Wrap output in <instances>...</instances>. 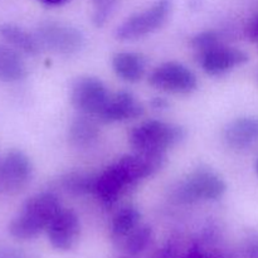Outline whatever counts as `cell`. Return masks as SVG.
Masks as SVG:
<instances>
[{"label": "cell", "mask_w": 258, "mask_h": 258, "mask_svg": "<svg viewBox=\"0 0 258 258\" xmlns=\"http://www.w3.org/2000/svg\"><path fill=\"white\" fill-rule=\"evenodd\" d=\"M141 214L138 208L133 206H125L116 212L111 222V233L115 239L122 241L136 227L140 226Z\"/></svg>", "instance_id": "obj_18"}, {"label": "cell", "mask_w": 258, "mask_h": 258, "mask_svg": "<svg viewBox=\"0 0 258 258\" xmlns=\"http://www.w3.org/2000/svg\"><path fill=\"white\" fill-rule=\"evenodd\" d=\"M185 130L175 123L150 120L135 126L128 134V143L139 153L165 154L185 139Z\"/></svg>", "instance_id": "obj_3"}, {"label": "cell", "mask_w": 258, "mask_h": 258, "mask_svg": "<svg viewBox=\"0 0 258 258\" xmlns=\"http://www.w3.org/2000/svg\"><path fill=\"white\" fill-rule=\"evenodd\" d=\"M0 258H24V256L17 251H8V249H5V251L0 252Z\"/></svg>", "instance_id": "obj_23"}, {"label": "cell", "mask_w": 258, "mask_h": 258, "mask_svg": "<svg viewBox=\"0 0 258 258\" xmlns=\"http://www.w3.org/2000/svg\"><path fill=\"white\" fill-rule=\"evenodd\" d=\"M39 2H42L45 5H50V7H57V5L64 4L68 0H39Z\"/></svg>", "instance_id": "obj_24"}, {"label": "cell", "mask_w": 258, "mask_h": 258, "mask_svg": "<svg viewBox=\"0 0 258 258\" xmlns=\"http://www.w3.org/2000/svg\"><path fill=\"white\" fill-rule=\"evenodd\" d=\"M98 135H100L98 126L87 115H82L73 120L68 133L71 144L78 149L90 148L97 140Z\"/></svg>", "instance_id": "obj_17"}, {"label": "cell", "mask_w": 258, "mask_h": 258, "mask_svg": "<svg viewBox=\"0 0 258 258\" xmlns=\"http://www.w3.org/2000/svg\"><path fill=\"white\" fill-rule=\"evenodd\" d=\"M149 83L158 90L175 95H188L198 86L193 71L178 62H165L149 76Z\"/></svg>", "instance_id": "obj_8"}, {"label": "cell", "mask_w": 258, "mask_h": 258, "mask_svg": "<svg viewBox=\"0 0 258 258\" xmlns=\"http://www.w3.org/2000/svg\"><path fill=\"white\" fill-rule=\"evenodd\" d=\"M97 176L87 173H71L62 179V186L68 193L81 196V194L95 193Z\"/></svg>", "instance_id": "obj_19"}, {"label": "cell", "mask_w": 258, "mask_h": 258, "mask_svg": "<svg viewBox=\"0 0 258 258\" xmlns=\"http://www.w3.org/2000/svg\"><path fill=\"white\" fill-rule=\"evenodd\" d=\"M173 9V0H156L141 13L128 17L116 29L118 40H135L163 27Z\"/></svg>", "instance_id": "obj_5"}, {"label": "cell", "mask_w": 258, "mask_h": 258, "mask_svg": "<svg viewBox=\"0 0 258 258\" xmlns=\"http://www.w3.org/2000/svg\"><path fill=\"white\" fill-rule=\"evenodd\" d=\"M184 258H209V257L206 256V254L201 253V252H191V253H189L188 256Z\"/></svg>", "instance_id": "obj_25"}, {"label": "cell", "mask_w": 258, "mask_h": 258, "mask_svg": "<svg viewBox=\"0 0 258 258\" xmlns=\"http://www.w3.org/2000/svg\"><path fill=\"white\" fill-rule=\"evenodd\" d=\"M257 173H258V161H257Z\"/></svg>", "instance_id": "obj_26"}, {"label": "cell", "mask_w": 258, "mask_h": 258, "mask_svg": "<svg viewBox=\"0 0 258 258\" xmlns=\"http://www.w3.org/2000/svg\"><path fill=\"white\" fill-rule=\"evenodd\" d=\"M144 113V106L128 91H120L110 96L107 103L97 116L101 122L112 123L136 118Z\"/></svg>", "instance_id": "obj_12"}, {"label": "cell", "mask_w": 258, "mask_h": 258, "mask_svg": "<svg viewBox=\"0 0 258 258\" xmlns=\"http://www.w3.org/2000/svg\"><path fill=\"white\" fill-rule=\"evenodd\" d=\"M0 37L17 50L27 54H38L42 50L39 40L35 33H29L28 30L13 24L0 25Z\"/></svg>", "instance_id": "obj_15"}, {"label": "cell", "mask_w": 258, "mask_h": 258, "mask_svg": "<svg viewBox=\"0 0 258 258\" xmlns=\"http://www.w3.org/2000/svg\"><path fill=\"white\" fill-rule=\"evenodd\" d=\"M93 3V23L97 27L105 24L115 10L117 0H92Z\"/></svg>", "instance_id": "obj_21"}, {"label": "cell", "mask_w": 258, "mask_h": 258, "mask_svg": "<svg viewBox=\"0 0 258 258\" xmlns=\"http://www.w3.org/2000/svg\"><path fill=\"white\" fill-rule=\"evenodd\" d=\"M165 163V154L139 153L122 156L97 176L95 193L103 203H115L128 189L154 175Z\"/></svg>", "instance_id": "obj_1"}, {"label": "cell", "mask_w": 258, "mask_h": 258, "mask_svg": "<svg viewBox=\"0 0 258 258\" xmlns=\"http://www.w3.org/2000/svg\"><path fill=\"white\" fill-rule=\"evenodd\" d=\"M32 175L30 159L19 150L10 151L0 164V193H18L29 184Z\"/></svg>", "instance_id": "obj_9"}, {"label": "cell", "mask_w": 258, "mask_h": 258, "mask_svg": "<svg viewBox=\"0 0 258 258\" xmlns=\"http://www.w3.org/2000/svg\"><path fill=\"white\" fill-rule=\"evenodd\" d=\"M81 233L80 218L72 209H60L47 228L48 239L53 248L70 251L77 243Z\"/></svg>", "instance_id": "obj_10"}, {"label": "cell", "mask_w": 258, "mask_h": 258, "mask_svg": "<svg viewBox=\"0 0 258 258\" xmlns=\"http://www.w3.org/2000/svg\"><path fill=\"white\" fill-rule=\"evenodd\" d=\"M107 87L97 77H78L71 87L70 100L73 107L82 115L98 116L110 98Z\"/></svg>", "instance_id": "obj_7"}, {"label": "cell", "mask_w": 258, "mask_h": 258, "mask_svg": "<svg viewBox=\"0 0 258 258\" xmlns=\"http://www.w3.org/2000/svg\"><path fill=\"white\" fill-rule=\"evenodd\" d=\"M151 238V229L148 226L140 224L128 236L122 239L123 248L128 254H138L144 251Z\"/></svg>", "instance_id": "obj_20"}, {"label": "cell", "mask_w": 258, "mask_h": 258, "mask_svg": "<svg viewBox=\"0 0 258 258\" xmlns=\"http://www.w3.org/2000/svg\"><path fill=\"white\" fill-rule=\"evenodd\" d=\"M221 38H219L218 33L213 32V30H208V32H203L201 34L196 35L191 39V44H193L194 49L198 50L199 53L204 52V50L209 49V48L214 47L217 44H221Z\"/></svg>", "instance_id": "obj_22"}, {"label": "cell", "mask_w": 258, "mask_h": 258, "mask_svg": "<svg viewBox=\"0 0 258 258\" xmlns=\"http://www.w3.org/2000/svg\"><path fill=\"white\" fill-rule=\"evenodd\" d=\"M60 202L54 193L42 191L28 199L9 224L12 237L22 241L32 239L45 229L60 211Z\"/></svg>", "instance_id": "obj_2"}, {"label": "cell", "mask_w": 258, "mask_h": 258, "mask_svg": "<svg viewBox=\"0 0 258 258\" xmlns=\"http://www.w3.org/2000/svg\"><path fill=\"white\" fill-rule=\"evenodd\" d=\"M27 75L24 59L19 50L10 45L0 44V81L17 82Z\"/></svg>", "instance_id": "obj_16"}, {"label": "cell", "mask_w": 258, "mask_h": 258, "mask_svg": "<svg viewBox=\"0 0 258 258\" xmlns=\"http://www.w3.org/2000/svg\"><path fill=\"white\" fill-rule=\"evenodd\" d=\"M35 35L42 48H47L58 54L77 53L85 44V37L81 30L67 23L55 20L40 23Z\"/></svg>", "instance_id": "obj_6"}, {"label": "cell", "mask_w": 258, "mask_h": 258, "mask_svg": "<svg viewBox=\"0 0 258 258\" xmlns=\"http://www.w3.org/2000/svg\"><path fill=\"white\" fill-rule=\"evenodd\" d=\"M224 141L234 150H243L258 141V118L242 117L232 121L224 130Z\"/></svg>", "instance_id": "obj_13"}, {"label": "cell", "mask_w": 258, "mask_h": 258, "mask_svg": "<svg viewBox=\"0 0 258 258\" xmlns=\"http://www.w3.org/2000/svg\"><path fill=\"white\" fill-rule=\"evenodd\" d=\"M248 59L243 50L224 44H217L199 53V63L206 73L219 76L233 70Z\"/></svg>", "instance_id": "obj_11"}, {"label": "cell", "mask_w": 258, "mask_h": 258, "mask_svg": "<svg viewBox=\"0 0 258 258\" xmlns=\"http://www.w3.org/2000/svg\"><path fill=\"white\" fill-rule=\"evenodd\" d=\"M223 179L209 169H197L179 181L170 194L171 201L178 204L217 201L226 193Z\"/></svg>", "instance_id": "obj_4"}, {"label": "cell", "mask_w": 258, "mask_h": 258, "mask_svg": "<svg viewBox=\"0 0 258 258\" xmlns=\"http://www.w3.org/2000/svg\"><path fill=\"white\" fill-rule=\"evenodd\" d=\"M112 68L118 78L125 82H138L145 75L144 55L135 52H120L112 57Z\"/></svg>", "instance_id": "obj_14"}]
</instances>
